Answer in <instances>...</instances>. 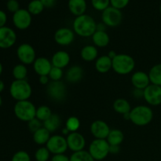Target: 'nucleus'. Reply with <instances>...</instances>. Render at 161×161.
<instances>
[{"label": "nucleus", "instance_id": "obj_1", "mask_svg": "<svg viewBox=\"0 0 161 161\" xmlns=\"http://www.w3.org/2000/svg\"><path fill=\"white\" fill-rule=\"evenodd\" d=\"M96 28L97 23L95 20L86 14L75 17L72 24V30L75 34L83 38L92 37Z\"/></svg>", "mask_w": 161, "mask_h": 161}, {"label": "nucleus", "instance_id": "obj_2", "mask_svg": "<svg viewBox=\"0 0 161 161\" xmlns=\"http://www.w3.org/2000/svg\"><path fill=\"white\" fill-rule=\"evenodd\" d=\"M153 112L149 106L144 105H137L130 112V120L135 125L144 127L152 122Z\"/></svg>", "mask_w": 161, "mask_h": 161}, {"label": "nucleus", "instance_id": "obj_3", "mask_svg": "<svg viewBox=\"0 0 161 161\" xmlns=\"http://www.w3.org/2000/svg\"><path fill=\"white\" fill-rule=\"evenodd\" d=\"M9 94L16 102L26 101L28 100L32 94V87L26 80H14L9 86Z\"/></svg>", "mask_w": 161, "mask_h": 161}, {"label": "nucleus", "instance_id": "obj_4", "mask_svg": "<svg viewBox=\"0 0 161 161\" xmlns=\"http://www.w3.org/2000/svg\"><path fill=\"white\" fill-rule=\"evenodd\" d=\"M135 68V59L129 54L119 53L113 59V70L118 75H128L133 72Z\"/></svg>", "mask_w": 161, "mask_h": 161}, {"label": "nucleus", "instance_id": "obj_5", "mask_svg": "<svg viewBox=\"0 0 161 161\" xmlns=\"http://www.w3.org/2000/svg\"><path fill=\"white\" fill-rule=\"evenodd\" d=\"M36 107L29 100L17 102L14 107V113L16 117L23 122H29L36 118Z\"/></svg>", "mask_w": 161, "mask_h": 161}, {"label": "nucleus", "instance_id": "obj_6", "mask_svg": "<svg viewBox=\"0 0 161 161\" xmlns=\"http://www.w3.org/2000/svg\"><path fill=\"white\" fill-rule=\"evenodd\" d=\"M110 145L106 139L94 138L89 145L88 152L95 161L103 160L109 154Z\"/></svg>", "mask_w": 161, "mask_h": 161}, {"label": "nucleus", "instance_id": "obj_7", "mask_svg": "<svg viewBox=\"0 0 161 161\" xmlns=\"http://www.w3.org/2000/svg\"><path fill=\"white\" fill-rule=\"evenodd\" d=\"M47 94L55 102H61L67 97V87L62 81H50L47 86Z\"/></svg>", "mask_w": 161, "mask_h": 161}, {"label": "nucleus", "instance_id": "obj_8", "mask_svg": "<svg viewBox=\"0 0 161 161\" xmlns=\"http://www.w3.org/2000/svg\"><path fill=\"white\" fill-rule=\"evenodd\" d=\"M102 23L106 27L115 28L119 26L123 20V14L120 9H116L110 6L102 12Z\"/></svg>", "mask_w": 161, "mask_h": 161}, {"label": "nucleus", "instance_id": "obj_9", "mask_svg": "<svg viewBox=\"0 0 161 161\" xmlns=\"http://www.w3.org/2000/svg\"><path fill=\"white\" fill-rule=\"evenodd\" d=\"M46 147L53 155L56 154H64L68 150L67 140L66 137L61 135H52L47 142Z\"/></svg>", "mask_w": 161, "mask_h": 161}, {"label": "nucleus", "instance_id": "obj_10", "mask_svg": "<svg viewBox=\"0 0 161 161\" xmlns=\"http://www.w3.org/2000/svg\"><path fill=\"white\" fill-rule=\"evenodd\" d=\"M17 56L20 63L25 65L33 64L36 61V53L34 47L29 43H22L17 47Z\"/></svg>", "mask_w": 161, "mask_h": 161}, {"label": "nucleus", "instance_id": "obj_11", "mask_svg": "<svg viewBox=\"0 0 161 161\" xmlns=\"http://www.w3.org/2000/svg\"><path fill=\"white\" fill-rule=\"evenodd\" d=\"M13 24L19 30H26L31 26L32 15L27 9H20L13 14Z\"/></svg>", "mask_w": 161, "mask_h": 161}, {"label": "nucleus", "instance_id": "obj_12", "mask_svg": "<svg viewBox=\"0 0 161 161\" xmlns=\"http://www.w3.org/2000/svg\"><path fill=\"white\" fill-rule=\"evenodd\" d=\"M75 32L72 29L69 28H60L55 31L54 41L57 44L62 47L71 45L75 40Z\"/></svg>", "mask_w": 161, "mask_h": 161}, {"label": "nucleus", "instance_id": "obj_13", "mask_svg": "<svg viewBox=\"0 0 161 161\" xmlns=\"http://www.w3.org/2000/svg\"><path fill=\"white\" fill-rule=\"evenodd\" d=\"M143 98L151 106L161 105V86L150 83L144 90Z\"/></svg>", "mask_w": 161, "mask_h": 161}, {"label": "nucleus", "instance_id": "obj_14", "mask_svg": "<svg viewBox=\"0 0 161 161\" xmlns=\"http://www.w3.org/2000/svg\"><path fill=\"white\" fill-rule=\"evenodd\" d=\"M17 42V34L13 28L4 26L0 28V49H9Z\"/></svg>", "mask_w": 161, "mask_h": 161}, {"label": "nucleus", "instance_id": "obj_15", "mask_svg": "<svg viewBox=\"0 0 161 161\" xmlns=\"http://www.w3.org/2000/svg\"><path fill=\"white\" fill-rule=\"evenodd\" d=\"M67 144L69 149L72 153L84 150L86 146V139L82 134L79 132H71L67 137Z\"/></svg>", "mask_w": 161, "mask_h": 161}, {"label": "nucleus", "instance_id": "obj_16", "mask_svg": "<svg viewBox=\"0 0 161 161\" xmlns=\"http://www.w3.org/2000/svg\"><path fill=\"white\" fill-rule=\"evenodd\" d=\"M90 130L95 139H106L111 129L106 122L97 119L91 124Z\"/></svg>", "mask_w": 161, "mask_h": 161}, {"label": "nucleus", "instance_id": "obj_17", "mask_svg": "<svg viewBox=\"0 0 161 161\" xmlns=\"http://www.w3.org/2000/svg\"><path fill=\"white\" fill-rule=\"evenodd\" d=\"M53 65H52L51 61L44 57L37 58L33 63V69L39 76L48 75Z\"/></svg>", "mask_w": 161, "mask_h": 161}, {"label": "nucleus", "instance_id": "obj_18", "mask_svg": "<svg viewBox=\"0 0 161 161\" xmlns=\"http://www.w3.org/2000/svg\"><path fill=\"white\" fill-rule=\"evenodd\" d=\"M130 81L134 88L141 90H145L151 83L149 74L142 71H137L134 72L130 77Z\"/></svg>", "mask_w": 161, "mask_h": 161}, {"label": "nucleus", "instance_id": "obj_19", "mask_svg": "<svg viewBox=\"0 0 161 161\" xmlns=\"http://www.w3.org/2000/svg\"><path fill=\"white\" fill-rule=\"evenodd\" d=\"M51 63L53 67L59 68L61 69H64L70 63V55L64 50L57 51L52 56Z\"/></svg>", "mask_w": 161, "mask_h": 161}, {"label": "nucleus", "instance_id": "obj_20", "mask_svg": "<svg viewBox=\"0 0 161 161\" xmlns=\"http://www.w3.org/2000/svg\"><path fill=\"white\" fill-rule=\"evenodd\" d=\"M68 8L71 14L76 17L85 14L87 9V4L86 0H69Z\"/></svg>", "mask_w": 161, "mask_h": 161}, {"label": "nucleus", "instance_id": "obj_21", "mask_svg": "<svg viewBox=\"0 0 161 161\" xmlns=\"http://www.w3.org/2000/svg\"><path fill=\"white\" fill-rule=\"evenodd\" d=\"M84 72L81 66L73 65L65 72V80L70 83H77L83 78Z\"/></svg>", "mask_w": 161, "mask_h": 161}, {"label": "nucleus", "instance_id": "obj_22", "mask_svg": "<svg viewBox=\"0 0 161 161\" xmlns=\"http://www.w3.org/2000/svg\"><path fill=\"white\" fill-rule=\"evenodd\" d=\"M95 69L99 73H107L113 69V60L108 55L98 57L95 61Z\"/></svg>", "mask_w": 161, "mask_h": 161}, {"label": "nucleus", "instance_id": "obj_23", "mask_svg": "<svg viewBox=\"0 0 161 161\" xmlns=\"http://www.w3.org/2000/svg\"><path fill=\"white\" fill-rule=\"evenodd\" d=\"M80 56L84 61L91 62L98 58V50L94 45H86L82 48Z\"/></svg>", "mask_w": 161, "mask_h": 161}, {"label": "nucleus", "instance_id": "obj_24", "mask_svg": "<svg viewBox=\"0 0 161 161\" xmlns=\"http://www.w3.org/2000/svg\"><path fill=\"white\" fill-rule=\"evenodd\" d=\"M91 38L94 45L100 48L107 47L110 42L109 36L105 31H96Z\"/></svg>", "mask_w": 161, "mask_h": 161}, {"label": "nucleus", "instance_id": "obj_25", "mask_svg": "<svg viewBox=\"0 0 161 161\" xmlns=\"http://www.w3.org/2000/svg\"><path fill=\"white\" fill-rule=\"evenodd\" d=\"M50 132L47 130L45 127H41L40 129L33 133V141L38 146H43L47 145V142L49 141L50 136Z\"/></svg>", "mask_w": 161, "mask_h": 161}, {"label": "nucleus", "instance_id": "obj_26", "mask_svg": "<svg viewBox=\"0 0 161 161\" xmlns=\"http://www.w3.org/2000/svg\"><path fill=\"white\" fill-rule=\"evenodd\" d=\"M61 125V116L56 113H53L49 119L43 122V127H45L50 133H53L59 129Z\"/></svg>", "mask_w": 161, "mask_h": 161}, {"label": "nucleus", "instance_id": "obj_27", "mask_svg": "<svg viewBox=\"0 0 161 161\" xmlns=\"http://www.w3.org/2000/svg\"><path fill=\"white\" fill-rule=\"evenodd\" d=\"M113 108L116 113L124 116V114L129 113L131 110V106L128 101L124 98H117L113 104Z\"/></svg>", "mask_w": 161, "mask_h": 161}, {"label": "nucleus", "instance_id": "obj_28", "mask_svg": "<svg viewBox=\"0 0 161 161\" xmlns=\"http://www.w3.org/2000/svg\"><path fill=\"white\" fill-rule=\"evenodd\" d=\"M106 140L110 146H120L124 140V135L119 129H111Z\"/></svg>", "mask_w": 161, "mask_h": 161}, {"label": "nucleus", "instance_id": "obj_29", "mask_svg": "<svg viewBox=\"0 0 161 161\" xmlns=\"http://www.w3.org/2000/svg\"><path fill=\"white\" fill-rule=\"evenodd\" d=\"M148 74L152 84L161 86V63L153 66Z\"/></svg>", "mask_w": 161, "mask_h": 161}, {"label": "nucleus", "instance_id": "obj_30", "mask_svg": "<svg viewBox=\"0 0 161 161\" xmlns=\"http://www.w3.org/2000/svg\"><path fill=\"white\" fill-rule=\"evenodd\" d=\"M13 77L15 80H26L28 75V69L26 65L23 64H17L13 68L12 70Z\"/></svg>", "mask_w": 161, "mask_h": 161}, {"label": "nucleus", "instance_id": "obj_31", "mask_svg": "<svg viewBox=\"0 0 161 161\" xmlns=\"http://www.w3.org/2000/svg\"><path fill=\"white\" fill-rule=\"evenodd\" d=\"M52 114L53 113H52V111L50 107L45 105H40V106H39L36 108V118H37L39 120L43 123L44 121L49 119L51 116Z\"/></svg>", "mask_w": 161, "mask_h": 161}, {"label": "nucleus", "instance_id": "obj_32", "mask_svg": "<svg viewBox=\"0 0 161 161\" xmlns=\"http://www.w3.org/2000/svg\"><path fill=\"white\" fill-rule=\"evenodd\" d=\"M44 9H45V7L41 3L40 0H31L28 4V8H27L28 12L31 15L34 16L39 15L40 14H42Z\"/></svg>", "mask_w": 161, "mask_h": 161}, {"label": "nucleus", "instance_id": "obj_33", "mask_svg": "<svg viewBox=\"0 0 161 161\" xmlns=\"http://www.w3.org/2000/svg\"><path fill=\"white\" fill-rule=\"evenodd\" d=\"M69 159H70V161H95L89 153V152L86 150H81L73 153L69 157Z\"/></svg>", "mask_w": 161, "mask_h": 161}, {"label": "nucleus", "instance_id": "obj_34", "mask_svg": "<svg viewBox=\"0 0 161 161\" xmlns=\"http://www.w3.org/2000/svg\"><path fill=\"white\" fill-rule=\"evenodd\" d=\"M50 153L46 146H41L35 153V160L36 161H48L50 160Z\"/></svg>", "mask_w": 161, "mask_h": 161}, {"label": "nucleus", "instance_id": "obj_35", "mask_svg": "<svg viewBox=\"0 0 161 161\" xmlns=\"http://www.w3.org/2000/svg\"><path fill=\"white\" fill-rule=\"evenodd\" d=\"M65 127L71 132H76L80 127V120L76 116H70L65 122Z\"/></svg>", "mask_w": 161, "mask_h": 161}, {"label": "nucleus", "instance_id": "obj_36", "mask_svg": "<svg viewBox=\"0 0 161 161\" xmlns=\"http://www.w3.org/2000/svg\"><path fill=\"white\" fill-rule=\"evenodd\" d=\"M93 8L97 11L103 12L110 6V0H91Z\"/></svg>", "mask_w": 161, "mask_h": 161}, {"label": "nucleus", "instance_id": "obj_37", "mask_svg": "<svg viewBox=\"0 0 161 161\" xmlns=\"http://www.w3.org/2000/svg\"><path fill=\"white\" fill-rule=\"evenodd\" d=\"M48 75L50 77V81H61L64 75V72H63V69L53 66Z\"/></svg>", "mask_w": 161, "mask_h": 161}, {"label": "nucleus", "instance_id": "obj_38", "mask_svg": "<svg viewBox=\"0 0 161 161\" xmlns=\"http://www.w3.org/2000/svg\"><path fill=\"white\" fill-rule=\"evenodd\" d=\"M11 161H31L29 154L25 150H19L14 154Z\"/></svg>", "mask_w": 161, "mask_h": 161}, {"label": "nucleus", "instance_id": "obj_39", "mask_svg": "<svg viewBox=\"0 0 161 161\" xmlns=\"http://www.w3.org/2000/svg\"><path fill=\"white\" fill-rule=\"evenodd\" d=\"M43 127V123L41 122L40 120L37 119V118H34L33 119L30 120L29 122H28V130L31 133H35L36 131H37L39 129H40L41 127Z\"/></svg>", "mask_w": 161, "mask_h": 161}, {"label": "nucleus", "instance_id": "obj_40", "mask_svg": "<svg viewBox=\"0 0 161 161\" xmlns=\"http://www.w3.org/2000/svg\"><path fill=\"white\" fill-rule=\"evenodd\" d=\"M6 9L9 12L14 14L20 9V3L17 0H8L6 2Z\"/></svg>", "mask_w": 161, "mask_h": 161}, {"label": "nucleus", "instance_id": "obj_41", "mask_svg": "<svg viewBox=\"0 0 161 161\" xmlns=\"http://www.w3.org/2000/svg\"><path fill=\"white\" fill-rule=\"evenodd\" d=\"M130 0H110V6L118 9H123L127 7Z\"/></svg>", "mask_w": 161, "mask_h": 161}, {"label": "nucleus", "instance_id": "obj_42", "mask_svg": "<svg viewBox=\"0 0 161 161\" xmlns=\"http://www.w3.org/2000/svg\"><path fill=\"white\" fill-rule=\"evenodd\" d=\"M50 161H70V159L65 154H56L53 155Z\"/></svg>", "mask_w": 161, "mask_h": 161}, {"label": "nucleus", "instance_id": "obj_43", "mask_svg": "<svg viewBox=\"0 0 161 161\" xmlns=\"http://www.w3.org/2000/svg\"><path fill=\"white\" fill-rule=\"evenodd\" d=\"M132 96L136 99L143 98L144 97V90L134 88L133 91H132Z\"/></svg>", "mask_w": 161, "mask_h": 161}, {"label": "nucleus", "instance_id": "obj_44", "mask_svg": "<svg viewBox=\"0 0 161 161\" xmlns=\"http://www.w3.org/2000/svg\"><path fill=\"white\" fill-rule=\"evenodd\" d=\"M6 22H7V15L5 11L0 9V28L6 26Z\"/></svg>", "mask_w": 161, "mask_h": 161}, {"label": "nucleus", "instance_id": "obj_45", "mask_svg": "<svg viewBox=\"0 0 161 161\" xmlns=\"http://www.w3.org/2000/svg\"><path fill=\"white\" fill-rule=\"evenodd\" d=\"M45 8H51L56 4L57 0H40Z\"/></svg>", "mask_w": 161, "mask_h": 161}, {"label": "nucleus", "instance_id": "obj_46", "mask_svg": "<svg viewBox=\"0 0 161 161\" xmlns=\"http://www.w3.org/2000/svg\"><path fill=\"white\" fill-rule=\"evenodd\" d=\"M39 81L40 83V84L42 85H48L50 83V80L49 75H41L39 78Z\"/></svg>", "mask_w": 161, "mask_h": 161}, {"label": "nucleus", "instance_id": "obj_47", "mask_svg": "<svg viewBox=\"0 0 161 161\" xmlns=\"http://www.w3.org/2000/svg\"><path fill=\"white\" fill-rule=\"evenodd\" d=\"M119 151H120V147H119V146H110L109 154L116 155V154L119 153Z\"/></svg>", "mask_w": 161, "mask_h": 161}, {"label": "nucleus", "instance_id": "obj_48", "mask_svg": "<svg viewBox=\"0 0 161 161\" xmlns=\"http://www.w3.org/2000/svg\"><path fill=\"white\" fill-rule=\"evenodd\" d=\"M105 28H106V25H105L104 23L97 24V28H96V31H105Z\"/></svg>", "mask_w": 161, "mask_h": 161}, {"label": "nucleus", "instance_id": "obj_49", "mask_svg": "<svg viewBox=\"0 0 161 161\" xmlns=\"http://www.w3.org/2000/svg\"><path fill=\"white\" fill-rule=\"evenodd\" d=\"M118 53H116V51H114V50H110L109 52H108V53L107 55H108V57L109 58H111L112 60L114 59L115 58H116V56L117 55Z\"/></svg>", "mask_w": 161, "mask_h": 161}, {"label": "nucleus", "instance_id": "obj_50", "mask_svg": "<svg viewBox=\"0 0 161 161\" xmlns=\"http://www.w3.org/2000/svg\"><path fill=\"white\" fill-rule=\"evenodd\" d=\"M69 134H70V131H69V130H68V129L66 128V127L63 128V130H62V135H63V136H66V137H67L68 135H69Z\"/></svg>", "mask_w": 161, "mask_h": 161}, {"label": "nucleus", "instance_id": "obj_51", "mask_svg": "<svg viewBox=\"0 0 161 161\" xmlns=\"http://www.w3.org/2000/svg\"><path fill=\"white\" fill-rule=\"evenodd\" d=\"M4 89H5L4 82H3L2 80H0V94H1L3 91H4Z\"/></svg>", "mask_w": 161, "mask_h": 161}, {"label": "nucleus", "instance_id": "obj_52", "mask_svg": "<svg viewBox=\"0 0 161 161\" xmlns=\"http://www.w3.org/2000/svg\"><path fill=\"white\" fill-rule=\"evenodd\" d=\"M124 118L126 119V120H130V113H127V114H124Z\"/></svg>", "mask_w": 161, "mask_h": 161}, {"label": "nucleus", "instance_id": "obj_53", "mask_svg": "<svg viewBox=\"0 0 161 161\" xmlns=\"http://www.w3.org/2000/svg\"><path fill=\"white\" fill-rule=\"evenodd\" d=\"M3 64H2V63L0 62V76H1V75L3 74Z\"/></svg>", "mask_w": 161, "mask_h": 161}, {"label": "nucleus", "instance_id": "obj_54", "mask_svg": "<svg viewBox=\"0 0 161 161\" xmlns=\"http://www.w3.org/2000/svg\"><path fill=\"white\" fill-rule=\"evenodd\" d=\"M2 104H3V98H2L1 95H0V107H1Z\"/></svg>", "mask_w": 161, "mask_h": 161}, {"label": "nucleus", "instance_id": "obj_55", "mask_svg": "<svg viewBox=\"0 0 161 161\" xmlns=\"http://www.w3.org/2000/svg\"><path fill=\"white\" fill-rule=\"evenodd\" d=\"M159 9H160V14H161V3H160V8H159Z\"/></svg>", "mask_w": 161, "mask_h": 161}]
</instances>
